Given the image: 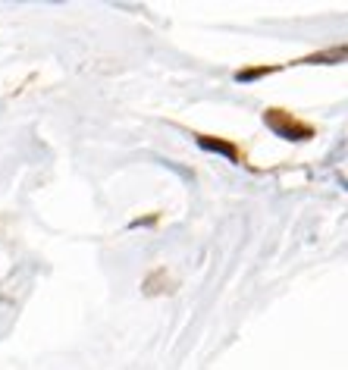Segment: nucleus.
<instances>
[{
  "instance_id": "1",
  "label": "nucleus",
  "mask_w": 348,
  "mask_h": 370,
  "mask_svg": "<svg viewBox=\"0 0 348 370\" xmlns=\"http://www.w3.org/2000/svg\"><path fill=\"white\" fill-rule=\"evenodd\" d=\"M264 123L270 126V129L276 132L280 138H286V142H307V138H314V126L301 123V119H295L292 113H286V110H267L264 113Z\"/></svg>"
},
{
  "instance_id": "2",
  "label": "nucleus",
  "mask_w": 348,
  "mask_h": 370,
  "mask_svg": "<svg viewBox=\"0 0 348 370\" xmlns=\"http://www.w3.org/2000/svg\"><path fill=\"white\" fill-rule=\"evenodd\" d=\"M198 144H201V148H204V151L223 154V157L235 160V164H239V160H242L239 148H235V144H232V142H223V138H213V135H198Z\"/></svg>"
},
{
  "instance_id": "3",
  "label": "nucleus",
  "mask_w": 348,
  "mask_h": 370,
  "mask_svg": "<svg viewBox=\"0 0 348 370\" xmlns=\"http://www.w3.org/2000/svg\"><path fill=\"white\" fill-rule=\"evenodd\" d=\"M345 57H348V48H333V50L311 54V57H304V60H298V63H339V60H345Z\"/></svg>"
},
{
  "instance_id": "4",
  "label": "nucleus",
  "mask_w": 348,
  "mask_h": 370,
  "mask_svg": "<svg viewBox=\"0 0 348 370\" xmlns=\"http://www.w3.org/2000/svg\"><path fill=\"white\" fill-rule=\"evenodd\" d=\"M273 69H276V66H254V69H239V72H235V79H239V82H251V79L270 76Z\"/></svg>"
}]
</instances>
